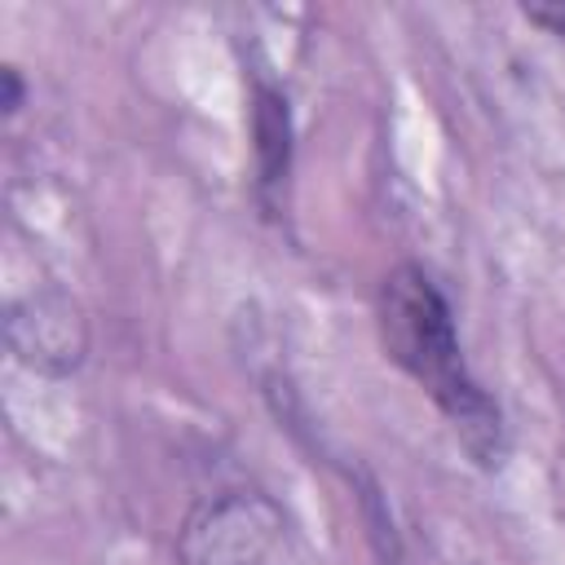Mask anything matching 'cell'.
<instances>
[{
    "mask_svg": "<svg viewBox=\"0 0 565 565\" xmlns=\"http://www.w3.org/2000/svg\"><path fill=\"white\" fill-rule=\"evenodd\" d=\"M375 322L384 353L441 406L463 450L477 463L494 468L503 459V415L494 397L472 380L459 349L455 313L437 282L424 274V265L406 260L384 274L375 296Z\"/></svg>",
    "mask_w": 565,
    "mask_h": 565,
    "instance_id": "1",
    "label": "cell"
},
{
    "mask_svg": "<svg viewBox=\"0 0 565 565\" xmlns=\"http://www.w3.org/2000/svg\"><path fill=\"white\" fill-rule=\"evenodd\" d=\"M177 556L181 565H296L291 525L260 490H225L194 508Z\"/></svg>",
    "mask_w": 565,
    "mask_h": 565,
    "instance_id": "2",
    "label": "cell"
},
{
    "mask_svg": "<svg viewBox=\"0 0 565 565\" xmlns=\"http://www.w3.org/2000/svg\"><path fill=\"white\" fill-rule=\"evenodd\" d=\"M4 340L22 366L44 371V375H66L88 353V322L66 291L40 287L9 305Z\"/></svg>",
    "mask_w": 565,
    "mask_h": 565,
    "instance_id": "3",
    "label": "cell"
},
{
    "mask_svg": "<svg viewBox=\"0 0 565 565\" xmlns=\"http://www.w3.org/2000/svg\"><path fill=\"white\" fill-rule=\"evenodd\" d=\"M252 128H256V168H260V185H278L287 177V154H291V119H287V102L274 88L256 93V110H252Z\"/></svg>",
    "mask_w": 565,
    "mask_h": 565,
    "instance_id": "4",
    "label": "cell"
},
{
    "mask_svg": "<svg viewBox=\"0 0 565 565\" xmlns=\"http://www.w3.org/2000/svg\"><path fill=\"white\" fill-rule=\"evenodd\" d=\"M525 18L539 22L552 35H565V0H556V4H525Z\"/></svg>",
    "mask_w": 565,
    "mask_h": 565,
    "instance_id": "5",
    "label": "cell"
},
{
    "mask_svg": "<svg viewBox=\"0 0 565 565\" xmlns=\"http://www.w3.org/2000/svg\"><path fill=\"white\" fill-rule=\"evenodd\" d=\"M18 102H22V84H18V71L9 66L4 71V110H18Z\"/></svg>",
    "mask_w": 565,
    "mask_h": 565,
    "instance_id": "6",
    "label": "cell"
}]
</instances>
